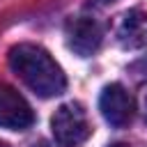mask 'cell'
<instances>
[{
    "label": "cell",
    "mask_w": 147,
    "mask_h": 147,
    "mask_svg": "<svg viewBox=\"0 0 147 147\" xmlns=\"http://www.w3.org/2000/svg\"><path fill=\"white\" fill-rule=\"evenodd\" d=\"M11 71L39 96L51 99L64 92L67 76L48 51L34 44H18L9 51Z\"/></svg>",
    "instance_id": "cell-1"
},
{
    "label": "cell",
    "mask_w": 147,
    "mask_h": 147,
    "mask_svg": "<svg viewBox=\"0 0 147 147\" xmlns=\"http://www.w3.org/2000/svg\"><path fill=\"white\" fill-rule=\"evenodd\" d=\"M51 129L62 147H80L92 136V124L87 119V113L76 101L62 103L55 110V115L51 117Z\"/></svg>",
    "instance_id": "cell-2"
},
{
    "label": "cell",
    "mask_w": 147,
    "mask_h": 147,
    "mask_svg": "<svg viewBox=\"0 0 147 147\" xmlns=\"http://www.w3.org/2000/svg\"><path fill=\"white\" fill-rule=\"evenodd\" d=\"M99 108H101V115L103 119L110 124V126H126L131 119H133V113H136V103H133V96L126 92L124 85L119 83H110L101 90V96H99Z\"/></svg>",
    "instance_id": "cell-3"
},
{
    "label": "cell",
    "mask_w": 147,
    "mask_h": 147,
    "mask_svg": "<svg viewBox=\"0 0 147 147\" xmlns=\"http://www.w3.org/2000/svg\"><path fill=\"white\" fill-rule=\"evenodd\" d=\"M34 124L30 103L11 87L0 83V126L9 131H25Z\"/></svg>",
    "instance_id": "cell-4"
},
{
    "label": "cell",
    "mask_w": 147,
    "mask_h": 147,
    "mask_svg": "<svg viewBox=\"0 0 147 147\" xmlns=\"http://www.w3.org/2000/svg\"><path fill=\"white\" fill-rule=\"evenodd\" d=\"M101 41H103V30L94 18L83 16V18H76L67 25V44L80 57L96 53Z\"/></svg>",
    "instance_id": "cell-5"
},
{
    "label": "cell",
    "mask_w": 147,
    "mask_h": 147,
    "mask_svg": "<svg viewBox=\"0 0 147 147\" xmlns=\"http://www.w3.org/2000/svg\"><path fill=\"white\" fill-rule=\"evenodd\" d=\"M117 39L124 48H142L147 46V11L131 9L122 16L117 28Z\"/></svg>",
    "instance_id": "cell-6"
},
{
    "label": "cell",
    "mask_w": 147,
    "mask_h": 147,
    "mask_svg": "<svg viewBox=\"0 0 147 147\" xmlns=\"http://www.w3.org/2000/svg\"><path fill=\"white\" fill-rule=\"evenodd\" d=\"M110 147H131V145H126V142H115V145H110Z\"/></svg>",
    "instance_id": "cell-7"
},
{
    "label": "cell",
    "mask_w": 147,
    "mask_h": 147,
    "mask_svg": "<svg viewBox=\"0 0 147 147\" xmlns=\"http://www.w3.org/2000/svg\"><path fill=\"white\" fill-rule=\"evenodd\" d=\"M145 119H147V96H145Z\"/></svg>",
    "instance_id": "cell-8"
},
{
    "label": "cell",
    "mask_w": 147,
    "mask_h": 147,
    "mask_svg": "<svg viewBox=\"0 0 147 147\" xmlns=\"http://www.w3.org/2000/svg\"><path fill=\"white\" fill-rule=\"evenodd\" d=\"M0 147H9V145H7V142H0Z\"/></svg>",
    "instance_id": "cell-9"
}]
</instances>
